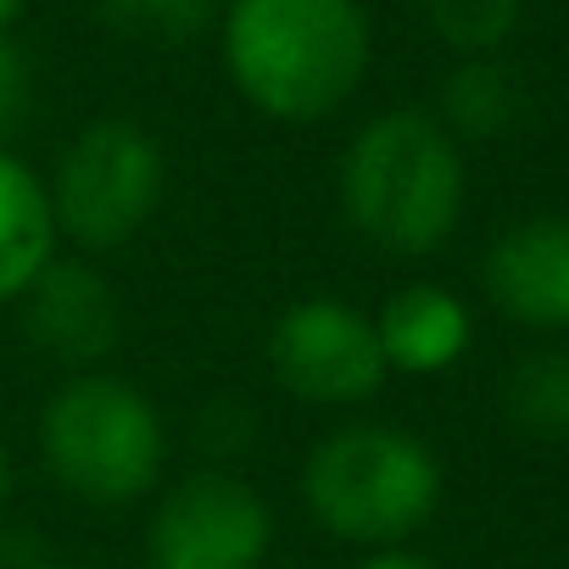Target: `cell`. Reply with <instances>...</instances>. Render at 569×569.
Returning <instances> with one entry per match:
<instances>
[{
	"label": "cell",
	"instance_id": "cell-1",
	"mask_svg": "<svg viewBox=\"0 0 569 569\" xmlns=\"http://www.w3.org/2000/svg\"><path fill=\"white\" fill-rule=\"evenodd\" d=\"M218 51L234 96L273 123H325L369 79L363 0H223Z\"/></svg>",
	"mask_w": 569,
	"mask_h": 569
},
{
	"label": "cell",
	"instance_id": "cell-2",
	"mask_svg": "<svg viewBox=\"0 0 569 569\" xmlns=\"http://www.w3.org/2000/svg\"><path fill=\"white\" fill-rule=\"evenodd\" d=\"M463 146L425 107L375 112L341 151V212L386 257H430L463 218Z\"/></svg>",
	"mask_w": 569,
	"mask_h": 569
},
{
	"label": "cell",
	"instance_id": "cell-3",
	"mask_svg": "<svg viewBox=\"0 0 569 569\" xmlns=\"http://www.w3.org/2000/svg\"><path fill=\"white\" fill-rule=\"evenodd\" d=\"M308 513L352 547L413 541L441 508V458L397 425H341L302 463Z\"/></svg>",
	"mask_w": 569,
	"mask_h": 569
},
{
	"label": "cell",
	"instance_id": "cell-4",
	"mask_svg": "<svg viewBox=\"0 0 569 569\" xmlns=\"http://www.w3.org/2000/svg\"><path fill=\"white\" fill-rule=\"evenodd\" d=\"M40 452L68 497L118 508L157 491L168 463V430L134 380L79 369L40 408Z\"/></svg>",
	"mask_w": 569,
	"mask_h": 569
},
{
	"label": "cell",
	"instance_id": "cell-5",
	"mask_svg": "<svg viewBox=\"0 0 569 569\" xmlns=\"http://www.w3.org/2000/svg\"><path fill=\"white\" fill-rule=\"evenodd\" d=\"M46 190L57 234L96 257L129 246L157 218L168 196V162L134 118H96L68 140Z\"/></svg>",
	"mask_w": 569,
	"mask_h": 569
},
{
	"label": "cell",
	"instance_id": "cell-6",
	"mask_svg": "<svg viewBox=\"0 0 569 569\" xmlns=\"http://www.w3.org/2000/svg\"><path fill=\"white\" fill-rule=\"evenodd\" d=\"M268 369L308 408H363L391 380L375 319L341 297H302L284 308L268 330Z\"/></svg>",
	"mask_w": 569,
	"mask_h": 569
},
{
	"label": "cell",
	"instance_id": "cell-7",
	"mask_svg": "<svg viewBox=\"0 0 569 569\" xmlns=\"http://www.w3.org/2000/svg\"><path fill=\"white\" fill-rule=\"evenodd\" d=\"M273 547V508L229 469H196L173 480L146 525L151 569H262Z\"/></svg>",
	"mask_w": 569,
	"mask_h": 569
},
{
	"label": "cell",
	"instance_id": "cell-8",
	"mask_svg": "<svg viewBox=\"0 0 569 569\" xmlns=\"http://www.w3.org/2000/svg\"><path fill=\"white\" fill-rule=\"evenodd\" d=\"M18 319H23V336L34 341V352L73 363V369L101 363L123 336V308H118L112 279L84 251L51 257L29 279V291L18 297Z\"/></svg>",
	"mask_w": 569,
	"mask_h": 569
},
{
	"label": "cell",
	"instance_id": "cell-9",
	"mask_svg": "<svg viewBox=\"0 0 569 569\" xmlns=\"http://www.w3.org/2000/svg\"><path fill=\"white\" fill-rule=\"evenodd\" d=\"M480 284L502 319L569 336V218L541 212L502 229L480 262Z\"/></svg>",
	"mask_w": 569,
	"mask_h": 569
},
{
	"label": "cell",
	"instance_id": "cell-10",
	"mask_svg": "<svg viewBox=\"0 0 569 569\" xmlns=\"http://www.w3.org/2000/svg\"><path fill=\"white\" fill-rule=\"evenodd\" d=\"M375 336H380L391 375L430 380V375H447L463 363V352L475 341V319L458 291H447L436 279H413L386 297V308L375 313Z\"/></svg>",
	"mask_w": 569,
	"mask_h": 569
},
{
	"label": "cell",
	"instance_id": "cell-11",
	"mask_svg": "<svg viewBox=\"0 0 569 569\" xmlns=\"http://www.w3.org/2000/svg\"><path fill=\"white\" fill-rule=\"evenodd\" d=\"M57 212L46 179L0 146V308L29 291V279L57 257Z\"/></svg>",
	"mask_w": 569,
	"mask_h": 569
},
{
	"label": "cell",
	"instance_id": "cell-12",
	"mask_svg": "<svg viewBox=\"0 0 569 569\" xmlns=\"http://www.w3.org/2000/svg\"><path fill=\"white\" fill-rule=\"evenodd\" d=\"M519 112H525V90L502 57H458L452 73L441 79V96H436V118L458 146L463 140H502L519 123Z\"/></svg>",
	"mask_w": 569,
	"mask_h": 569
},
{
	"label": "cell",
	"instance_id": "cell-13",
	"mask_svg": "<svg viewBox=\"0 0 569 569\" xmlns=\"http://www.w3.org/2000/svg\"><path fill=\"white\" fill-rule=\"evenodd\" d=\"M96 12L129 46L179 51L218 23V0H96Z\"/></svg>",
	"mask_w": 569,
	"mask_h": 569
},
{
	"label": "cell",
	"instance_id": "cell-14",
	"mask_svg": "<svg viewBox=\"0 0 569 569\" xmlns=\"http://www.w3.org/2000/svg\"><path fill=\"white\" fill-rule=\"evenodd\" d=\"M419 12L452 57H502L519 34L525 0H419Z\"/></svg>",
	"mask_w": 569,
	"mask_h": 569
},
{
	"label": "cell",
	"instance_id": "cell-15",
	"mask_svg": "<svg viewBox=\"0 0 569 569\" xmlns=\"http://www.w3.org/2000/svg\"><path fill=\"white\" fill-rule=\"evenodd\" d=\"M508 413L541 441H569V347L536 352L508 380Z\"/></svg>",
	"mask_w": 569,
	"mask_h": 569
},
{
	"label": "cell",
	"instance_id": "cell-16",
	"mask_svg": "<svg viewBox=\"0 0 569 569\" xmlns=\"http://www.w3.org/2000/svg\"><path fill=\"white\" fill-rule=\"evenodd\" d=\"M23 107H29V62L12 46V34H0V146H7V134L18 129Z\"/></svg>",
	"mask_w": 569,
	"mask_h": 569
},
{
	"label": "cell",
	"instance_id": "cell-17",
	"mask_svg": "<svg viewBox=\"0 0 569 569\" xmlns=\"http://www.w3.org/2000/svg\"><path fill=\"white\" fill-rule=\"evenodd\" d=\"M352 569H436V563H430L419 547L397 541V547H363V558H358Z\"/></svg>",
	"mask_w": 569,
	"mask_h": 569
},
{
	"label": "cell",
	"instance_id": "cell-18",
	"mask_svg": "<svg viewBox=\"0 0 569 569\" xmlns=\"http://www.w3.org/2000/svg\"><path fill=\"white\" fill-rule=\"evenodd\" d=\"M29 12V0H0V34H12V23Z\"/></svg>",
	"mask_w": 569,
	"mask_h": 569
},
{
	"label": "cell",
	"instance_id": "cell-19",
	"mask_svg": "<svg viewBox=\"0 0 569 569\" xmlns=\"http://www.w3.org/2000/svg\"><path fill=\"white\" fill-rule=\"evenodd\" d=\"M7 497H12V458L0 447V513H7Z\"/></svg>",
	"mask_w": 569,
	"mask_h": 569
}]
</instances>
